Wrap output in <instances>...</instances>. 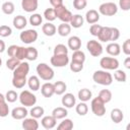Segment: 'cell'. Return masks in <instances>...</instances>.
Instances as JSON below:
<instances>
[{"instance_id":"19","label":"cell","mask_w":130,"mask_h":130,"mask_svg":"<svg viewBox=\"0 0 130 130\" xmlns=\"http://www.w3.org/2000/svg\"><path fill=\"white\" fill-rule=\"evenodd\" d=\"M106 51H107V53L110 56L116 57V56L120 55V53H121V47H120V45L118 43L112 42V43L108 44V46L106 47Z\"/></svg>"},{"instance_id":"2","label":"cell","mask_w":130,"mask_h":130,"mask_svg":"<svg viewBox=\"0 0 130 130\" xmlns=\"http://www.w3.org/2000/svg\"><path fill=\"white\" fill-rule=\"evenodd\" d=\"M92 79L95 83L108 86L111 85L113 82V76L107 70H96L92 74Z\"/></svg>"},{"instance_id":"15","label":"cell","mask_w":130,"mask_h":130,"mask_svg":"<svg viewBox=\"0 0 130 130\" xmlns=\"http://www.w3.org/2000/svg\"><path fill=\"white\" fill-rule=\"evenodd\" d=\"M24 130H38L39 129V122L36 118H24L21 124Z\"/></svg>"},{"instance_id":"52","label":"cell","mask_w":130,"mask_h":130,"mask_svg":"<svg viewBox=\"0 0 130 130\" xmlns=\"http://www.w3.org/2000/svg\"><path fill=\"white\" fill-rule=\"evenodd\" d=\"M119 7L124 11H128L130 9V0H119Z\"/></svg>"},{"instance_id":"7","label":"cell","mask_w":130,"mask_h":130,"mask_svg":"<svg viewBox=\"0 0 130 130\" xmlns=\"http://www.w3.org/2000/svg\"><path fill=\"white\" fill-rule=\"evenodd\" d=\"M55 10V14H56V17L59 18L62 22H67L69 23L70 20H71V17H72V13L70 10L67 9V7L63 4L61 6H58V7H55L54 8Z\"/></svg>"},{"instance_id":"30","label":"cell","mask_w":130,"mask_h":130,"mask_svg":"<svg viewBox=\"0 0 130 130\" xmlns=\"http://www.w3.org/2000/svg\"><path fill=\"white\" fill-rule=\"evenodd\" d=\"M53 84H54V92H55V94L62 95L63 93H65V91L67 89V85H66V83L64 81L59 80V81H56Z\"/></svg>"},{"instance_id":"38","label":"cell","mask_w":130,"mask_h":130,"mask_svg":"<svg viewBox=\"0 0 130 130\" xmlns=\"http://www.w3.org/2000/svg\"><path fill=\"white\" fill-rule=\"evenodd\" d=\"M29 23L32 25V26H39L42 24V21H43V17L41 14L39 13H34L29 16V19H28Z\"/></svg>"},{"instance_id":"12","label":"cell","mask_w":130,"mask_h":130,"mask_svg":"<svg viewBox=\"0 0 130 130\" xmlns=\"http://www.w3.org/2000/svg\"><path fill=\"white\" fill-rule=\"evenodd\" d=\"M61 103H62V106L65 107L66 109H71L76 104V98L74 96L73 93H70V92L63 93V96L61 99Z\"/></svg>"},{"instance_id":"41","label":"cell","mask_w":130,"mask_h":130,"mask_svg":"<svg viewBox=\"0 0 130 130\" xmlns=\"http://www.w3.org/2000/svg\"><path fill=\"white\" fill-rule=\"evenodd\" d=\"M20 62H21L20 60H18V59H16V58H13V57H10V58L6 61V67H7L9 70L13 71V70L19 65Z\"/></svg>"},{"instance_id":"45","label":"cell","mask_w":130,"mask_h":130,"mask_svg":"<svg viewBox=\"0 0 130 130\" xmlns=\"http://www.w3.org/2000/svg\"><path fill=\"white\" fill-rule=\"evenodd\" d=\"M25 56H26V48L24 47H21V46H18L17 48V51H16V54L14 56V58L22 61L25 59Z\"/></svg>"},{"instance_id":"17","label":"cell","mask_w":130,"mask_h":130,"mask_svg":"<svg viewBox=\"0 0 130 130\" xmlns=\"http://www.w3.org/2000/svg\"><path fill=\"white\" fill-rule=\"evenodd\" d=\"M41 124L45 129H53L57 124V119L55 117L51 116H45L41 120Z\"/></svg>"},{"instance_id":"10","label":"cell","mask_w":130,"mask_h":130,"mask_svg":"<svg viewBox=\"0 0 130 130\" xmlns=\"http://www.w3.org/2000/svg\"><path fill=\"white\" fill-rule=\"evenodd\" d=\"M19 39L24 44H32L38 40V31L36 29H25L19 35Z\"/></svg>"},{"instance_id":"43","label":"cell","mask_w":130,"mask_h":130,"mask_svg":"<svg viewBox=\"0 0 130 130\" xmlns=\"http://www.w3.org/2000/svg\"><path fill=\"white\" fill-rule=\"evenodd\" d=\"M68 54V48L63 44H58L54 48V55H63Z\"/></svg>"},{"instance_id":"9","label":"cell","mask_w":130,"mask_h":130,"mask_svg":"<svg viewBox=\"0 0 130 130\" xmlns=\"http://www.w3.org/2000/svg\"><path fill=\"white\" fill-rule=\"evenodd\" d=\"M86 49L89 52V54L93 57H99L103 53V46L99 41L95 40H89L86 43Z\"/></svg>"},{"instance_id":"22","label":"cell","mask_w":130,"mask_h":130,"mask_svg":"<svg viewBox=\"0 0 130 130\" xmlns=\"http://www.w3.org/2000/svg\"><path fill=\"white\" fill-rule=\"evenodd\" d=\"M41 93L45 98H51L53 94H55V92H54V84L51 83V82L44 83L41 86Z\"/></svg>"},{"instance_id":"3","label":"cell","mask_w":130,"mask_h":130,"mask_svg":"<svg viewBox=\"0 0 130 130\" xmlns=\"http://www.w3.org/2000/svg\"><path fill=\"white\" fill-rule=\"evenodd\" d=\"M36 70H37L39 78L46 80V81H50L51 79H53V77L55 75V72L52 69V67L46 63H39L37 65Z\"/></svg>"},{"instance_id":"34","label":"cell","mask_w":130,"mask_h":130,"mask_svg":"<svg viewBox=\"0 0 130 130\" xmlns=\"http://www.w3.org/2000/svg\"><path fill=\"white\" fill-rule=\"evenodd\" d=\"M38 50L35 48V47H27L26 48V56H25V59L28 60V61H35L37 60L38 58Z\"/></svg>"},{"instance_id":"13","label":"cell","mask_w":130,"mask_h":130,"mask_svg":"<svg viewBox=\"0 0 130 130\" xmlns=\"http://www.w3.org/2000/svg\"><path fill=\"white\" fill-rule=\"evenodd\" d=\"M11 117L15 120H23L28 115L26 107H16L11 111Z\"/></svg>"},{"instance_id":"24","label":"cell","mask_w":130,"mask_h":130,"mask_svg":"<svg viewBox=\"0 0 130 130\" xmlns=\"http://www.w3.org/2000/svg\"><path fill=\"white\" fill-rule=\"evenodd\" d=\"M110 117H111V120H112L114 123L119 124V123H121V122L123 121V119H124V113H123L122 110L116 108V109H113V110L111 111Z\"/></svg>"},{"instance_id":"29","label":"cell","mask_w":130,"mask_h":130,"mask_svg":"<svg viewBox=\"0 0 130 130\" xmlns=\"http://www.w3.org/2000/svg\"><path fill=\"white\" fill-rule=\"evenodd\" d=\"M68 115L67 109L65 107H57L52 111V116L55 117L57 120L58 119H64Z\"/></svg>"},{"instance_id":"11","label":"cell","mask_w":130,"mask_h":130,"mask_svg":"<svg viewBox=\"0 0 130 130\" xmlns=\"http://www.w3.org/2000/svg\"><path fill=\"white\" fill-rule=\"evenodd\" d=\"M51 65L54 67H65L69 63V57L68 54H63V55H54L50 59Z\"/></svg>"},{"instance_id":"36","label":"cell","mask_w":130,"mask_h":130,"mask_svg":"<svg viewBox=\"0 0 130 130\" xmlns=\"http://www.w3.org/2000/svg\"><path fill=\"white\" fill-rule=\"evenodd\" d=\"M71 61L79 62V63H84V61H85V54H84L82 51H80V50L73 51Z\"/></svg>"},{"instance_id":"53","label":"cell","mask_w":130,"mask_h":130,"mask_svg":"<svg viewBox=\"0 0 130 130\" xmlns=\"http://www.w3.org/2000/svg\"><path fill=\"white\" fill-rule=\"evenodd\" d=\"M17 48H18L17 45H11V46H9L8 49H7V54H8V56L14 58V56H15V54H16V51H17Z\"/></svg>"},{"instance_id":"39","label":"cell","mask_w":130,"mask_h":130,"mask_svg":"<svg viewBox=\"0 0 130 130\" xmlns=\"http://www.w3.org/2000/svg\"><path fill=\"white\" fill-rule=\"evenodd\" d=\"M105 104H107V103H109V102H111V100H112V92H111V90H109V89H102L100 92H99V95H98Z\"/></svg>"},{"instance_id":"6","label":"cell","mask_w":130,"mask_h":130,"mask_svg":"<svg viewBox=\"0 0 130 130\" xmlns=\"http://www.w3.org/2000/svg\"><path fill=\"white\" fill-rule=\"evenodd\" d=\"M118 12V6L114 2H105L99 6V13L105 16H113Z\"/></svg>"},{"instance_id":"20","label":"cell","mask_w":130,"mask_h":130,"mask_svg":"<svg viewBox=\"0 0 130 130\" xmlns=\"http://www.w3.org/2000/svg\"><path fill=\"white\" fill-rule=\"evenodd\" d=\"M99 41L106 43L111 41V27L110 26H102L100 34L98 35Z\"/></svg>"},{"instance_id":"1","label":"cell","mask_w":130,"mask_h":130,"mask_svg":"<svg viewBox=\"0 0 130 130\" xmlns=\"http://www.w3.org/2000/svg\"><path fill=\"white\" fill-rule=\"evenodd\" d=\"M12 85L15 88H22L26 84V76L29 72V64L25 61H21L19 65L12 71Z\"/></svg>"},{"instance_id":"51","label":"cell","mask_w":130,"mask_h":130,"mask_svg":"<svg viewBox=\"0 0 130 130\" xmlns=\"http://www.w3.org/2000/svg\"><path fill=\"white\" fill-rule=\"evenodd\" d=\"M122 51H123V53L126 56H129L130 55V40L129 39H127L123 43V45H122Z\"/></svg>"},{"instance_id":"18","label":"cell","mask_w":130,"mask_h":130,"mask_svg":"<svg viewBox=\"0 0 130 130\" xmlns=\"http://www.w3.org/2000/svg\"><path fill=\"white\" fill-rule=\"evenodd\" d=\"M67 45H68V49L72 51H77L81 48V40L77 36H72L68 39Z\"/></svg>"},{"instance_id":"35","label":"cell","mask_w":130,"mask_h":130,"mask_svg":"<svg viewBox=\"0 0 130 130\" xmlns=\"http://www.w3.org/2000/svg\"><path fill=\"white\" fill-rule=\"evenodd\" d=\"M75 111L79 116H85L88 112V106L86 105L85 102H80L79 104L76 105Z\"/></svg>"},{"instance_id":"37","label":"cell","mask_w":130,"mask_h":130,"mask_svg":"<svg viewBox=\"0 0 130 130\" xmlns=\"http://www.w3.org/2000/svg\"><path fill=\"white\" fill-rule=\"evenodd\" d=\"M73 128V122L71 119H63V121L57 126L58 130H71Z\"/></svg>"},{"instance_id":"25","label":"cell","mask_w":130,"mask_h":130,"mask_svg":"<svg viewBox=\"0 0 130 130\" xmlns=\"http://www.w3.org/2000/svg\"><path fill=\"white\" fill-rule=\"evenodd\" d=\"M9 114V107L5 100V95L0 92V117L5 118Z\"/></svg>"},{"instance_id":"46","label":"cell","mask_w":130,"mask_h":130,"mask_svg":"<svg viewBox=\"0 0 130 130\" xmlns=\"http://www.w3.org/2000/svg\"><path fill=\"white\" fill-rule=\"evenodd\" d=\"M69 66H70V70L74 73H78L83 69V63H79V62L71 61Z\"/></svg>"},{"instance_id":"47","label":"cell","mask_w":130,"mask_h":130,"mask_svg":"<svg viewBox=\"0 0 130 130\" xmlns=\"http://www.w3.org/2000/svg\"><path fill=\"white\" fill-rule=\"evenodd\" d=\"M11 34H12V29L10 26L5 25V24L0 25V37L6 38V37H9Z\"/></svg>"},{"instance_id":"28","label":"cell","mask_w":130,"mask_h":130,"mask_svg":"<svg viewBox=\"0 0 130 130\" xmlns=\"http://www.w3.org/2000/svg\"><path fill=\"white\" fill-rule=\"evenodd\" d=\"M57 32L61 37H67L71 32V25L67 22H62L57 27Z\"/></svg>"},{"instance_id":"16","label":"cell","mask_w":130,"mask_h":130,"mask_svg":"<svg viewBox=\"0 0 130 130\" xmlns=\"http://www.w3.org/2000/svg\"><path fill=\"white\" fill-rule=\"evenodd\" d=\"M84 17H85V21L87 23L93 24L100 20V13H99V11H96L94 9H89L88 11H86Z\"/></svg>"},{"instance_id":"50","label":"cell","mask_w":130,"mask_h":130,"mask_svg":"<svg viewBox=\"0 0 130 130\" xmlns=\"http://www.w3.org/2000/svg\"><path fill=\"white\" fill-rule=\"evenodd\" d=\"M120 38V30L117 27H111V42H115Z\"/></svg>"},{"instance_id":"44","label":"cell","mask_w":130,"mask_h":130,"mask_svg":"<svg viewBox=\"0 0 130 130\" xmlns=\"http://www.w3.org/2000/svg\"><path fill=\"white\" fill-rule=\"evenodd\" d=\"M5 100L8 103H14L16 102V100H18V94L15 90H8L5 94Z\"/></svg>"},{"instance_id":"21","label":"cell","mask_w":130,"mask_h":130,"mask_svg":"<svg viewBox=\"0 0 130 130\" xmlns=\"http://www.w3.org/2000/svg\"><path fill=\"white\" fill-rule=\"evenodd\" d=\"M12 24L16 29H23L27 25V19L23 15H17L13 18Z\"/></svg>"},{"instance_id":"40","label":"cell","mask_w":130,"mask_h":130,"mask_svg":"<svg viewBox=\"0 0 130 130\" xmlns=\"http://www.w3.org/2000/svg\"><path fill=\"white\" fill-rule=\"evenodd\" d=\"M114 78L119 82H125L127 79L126 72L123 71L122 69H116L114 72Z\"/></svg>"},{"instance_id":"55","label":"cell","mask_w":130,"mask_h":130,"mask_svg":"<svg viewBox=\"0 0 130 130\" xmlns=\"http://www.w3.org/2000/svg\"><path fill=\"white\" fill-rule=\"evenodd\" d=\"M5 49H6V45H5L4 41L0 40V54H1V53H3V52L5 51Z\"/></svg>"},{"instance_id":"33","label":"cell","mask_w":130,"mask_h":130,"mask_svg":"<svg viewBox=\"0 0 130 130\" xmlns=\"http://www.w3.org/2000/svg\"><path fill=\"white\" fill-rule=\"evenodd\" d=\"M1 9L3 11L4 14H7V15H10L14 12L15 10V7H14V4L11 2V1H5L2 6H1Z\"/></svg>"},{"instance_id":"48","label":"cell","mask_w":130,"mask_h":130,"mask_svg":"<svg viewBox=\"0 0 130 130\" xmlns=\"http://www.w3.org/2000/svg\"><path fill=\"white\" fill-rule=\"evenodd\" d=\"M87 0H73V7L76 10H82L86 7Z\"/></svg>"},{"instance_id":"27","label":"cell","mask_w":130,"mask_h":130,"mask_svg":"<svg viewBox=\"0 0 130 130\" xmlns=\"http://www.w3.org/2000/svg\"><path fill=\"white\" fill-rule=\"evenodd\" d=\"M83 23H84V18L80 14H74V15H72L71 20L69 22V24L71 25V27H74V28L81 27L83 25Z\"/></svg>"},{"instance_id":"8","label":"cell","mask_w":130,"mask_h":130,"mask_svg":"<svg viewBox=\"0 0 130 130\" xmlns=\"http://www.w3.org/2000/svg\"><path fill=\"white\" fill-rule=\"evenodd\" d=\"M100 65L104 70H116L119 67V61L115 57H103L100 60Z\"/></svg>"},{"instance_id":"5","label":"cell","mask_w":130,"mask_h":130,"mask_svg":"<svg viewBox=\"0 0 130 130\" xmlns=\"http://www.w3.org/2000/svg\"><path fill=\"white\" fill-rule=\"evenodd\" d=\"M106 104L99 98H94L91 100V103H90V108H91V112L98 116V117H103L105 114H106Z\"/></svg>"},{"instance_id":"26","label":"cell","mask_w":130,"mask_h":130,"mask_svg":"<svg viewBox=\"0 0 130 130\" xmlns=\"http://www.w3.org/2000/svg\"><path fill=\"white\" fill-rule=\"evenodd\" d=\"M26 83H27V85H28L29 89H30V90H32V91H37V90H39V89H40V87H41L40 78H39V76H36V75L30 76V77L27 79Z\"/></svg>"},{"instance_id":"31","label":"cell","mask_w":130,"mask_h":130,"mask_svg":"<svg viewBox=\"0 0 130 130\" xmlns=\"http://www.w3.org/2000/svg\"><path fill=\"white\" fill-rule=\"evenodd\" d=\"M77 96H78V99L80 100V102H85V103H86L87 101H89V100L91 99L92 92H91L90 89H88V88H81V89L78 91Z\"/></svg>"},{"instance_id":"4","label":"cell","mask_w":130,"mask_h":130,"mask_svg":"<svg viewBox=\"0 0 130 130\" xmlns=\"http://www.w3.org/2000/svg\"><path fill=\"white\" fill-rule=\"evenodd\" d=\"M18 100L23 107H32L37 103V96L29 90H22L18 94Z\"/></svg>"},{"instance_id":"56","label":"cell","mask_w":130,"mask_h":130,"mask_svg":"<svg viewBox=\"0 0 130 130\" xmlns=\"http://www.w3.org/2000/svg\"><path fill=\"white\" fill-rule=\"evenodd\" d=\"M124 66L127 68V69H130V57H127L124 61Z\"/></svg>"},{"instance_id":"54","label":"cell","mask_w":130,"mask_h":130,"mask_svg":"<svg viewBox=\"0 0 130 130\" xmlns=\"http://www.w3.org/2000/svg\"><path fill=\"white\" fill-rule=\"evenodd\" d=\"M49 2H50V4L53 6V8L63 5V0H49Z\"/></svg>"},{"instance_id":"42","label":"cell","mask_w":130,"mask_h":130,"mask_svg":"<svg viewBox=\"0 0 130 130\" xmlns=\"http://www.w3.org/2000/svg\"><path fill=\"white\" fill-rule=\"evenodd\" d=\"M44 17L46 20L48 21H54L57 17H56V14H55V10L54 8H47L45 11H44Z\"/></svg>"},{"instance_id":"23","label":"cell","mask_w":130,"mask_h":130,"mask_svg":"<svg viewBox=\"0 0 130 130\" xmlns=\"http://www.w3.org/2000/svg\"><path fill=\"white\" fill-rule=\"evenodd\" d=\"M42 31H43L44 35L47 36V37H53V36L57 32V27H56L52 22L48 21V22H46V23L43 24V26H42Z\"/></svg>"},{"instance_id":"14","label":"cell","mask_w":130,"mask_h":130,"mask_svg":"<svg viewBox=\"0 0 130 130\" xmlns=\"http://www.w3.org/2000/svg\"><path fill=\"white\" fill-rule=\"evenodd\" d=\"M39 0H21V8L25 12H34L38 9Z\"/></svg>"},{"instance_id":"32","label":"cell","mask_w":130,"mask_h":130,"mask_svg":"<svg viewBox=\"0 0 130 130\" xmlns=\"http://www.w3.org/2000/svg\"><path fill=\"white\" fill-rule=\"evenodd\" d=\"M45 114V110L43 107L41 106H35L30 109L29 111V115L32 117V118H36V119H39V118H42Z\"/></svg>"},{"instance_id":"49","label":"cell","mask_w":130,"mask_h":130,"mask_svg":"<svg viewBox=\"0 0 130 130\" xmlns=\"http://www.w3.org/2000/svg\"><path fill=\"white\" fill-rule=\"evenodd\" d=\"M101 28H102V25L96 24V23H93V24H91L90 27H89V32H90L91 36L98 37V35H99L100 31H101Z\"/></svg>"},{"instance_id":"57","label":"cell","mask_w":130,"mask_h":130,"mask_svg":"<svg viewBox=\"0 0 130 130\" xmlns=\"http://www.w3.org/2000/svg\"><path fill=\"white\" fill-rule=\"evenodd\" d=\"M1 65H2V59H1V57H0V67H1Z\"/></svg>"}]
</instances>
